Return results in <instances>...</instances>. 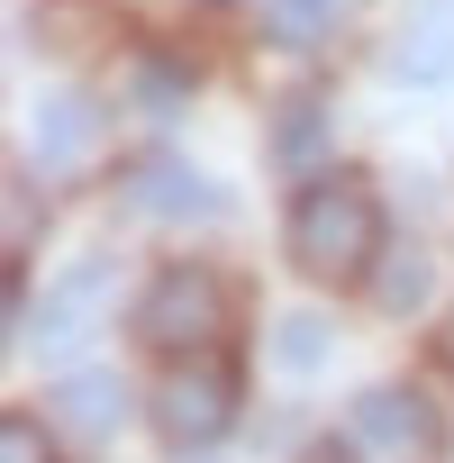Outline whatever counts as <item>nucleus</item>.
Here are the masks:
<instances>
[{
	"label": "nucleus",
	"mask_w": 454,
	"mask_h": 463,
	"mask_svg": "<svg viewBox=\"0 0 454 463\" xmlns=\"http://www.w3.org/2000/svg\"><path fill=\"white\" fill-rule=\"evenodd\" d=\"M391 73H400V82H445V73H454V10H427V19L391 46Z\"/></svg>",
	"instance_id": "10"
},
{
	"label": "nucleus",
	"mask_w": 454,
	"mask_h": 463,
	"mask_svg": "<svg viewBox=\"0 0 454 463\" xmlns=\"http://www.w3.org/2000/svg\"><path fill=\"white\" fill-rule=\"evenodd\" d=\"M46 418H55L64 436H82V445L118 436V418H128V382H118V364H73V373L46 391Z\"/></svg>",
	"instance_id": "6"
},
{
	"label": "nucleus",
	"mask_w": 454,
	"mask_h": 463,
	"mask_svg": "<svg viewBox=\"0 0 454 463\" xmlns=\"http://www.w3.org/2000/svg\"><path fill=\"white\" fill-rule=\"evenodd\" d=\"M427 282H436L427 255H391V264L373 273V300H382L391 318H418V309H427Z\"/></svg>",
	"instance_id": "13"
},
{
	"label": "nucleus",
	"mask_w": 454,
	"mask_h": 463,
	"mask_svg": "<svg viewBox=\"0 0 454 463\" xmlns=\"http://www.w3.org/2000/svg\"><path fill=\"white\" fill-rule=\"evenodd\" d=\"M100 155V100L91 91H46L37 100V164L46 173H82Z\"/></svg>",
	"instance_id": "7"
},
{
	"label": "nucleus",
	"mask_w": 454,
	"mask_h": 463,
	"mask_svg": "<svg viewBox=\"0 0 454 463\" xmlns=\"http://www.w3.org/2000/svg\"><path fill=\"white\" fill-rule=\"evenodd\" d=\"M436 364H454V318H445V327H436Z\"/></svg>",
	"instance_id": "18"
},
{
	"label": "nucleus",
	"mask_w": 454,
	"mask_h": 463,
	"mask_svg": "<svg viewBox=\"0 0 454 463\" xmlns=\"http://www.w3.org/2000/svg\"><path fill=\"white\" fill-rule=\"evenodd\" d=\"M336 19H345V0H264V28H273V37H291V46L336 37Z\"/></svg>",
	"instance_id": "12"
},
{
	"label": "nucleus",
	"mask_w": 454,
	"mask_h": 463,
	"mask_svg": "<svg viewBox=\"0 0 454 463\" xmlns=\"http://www.w3.org/2000/svg\"><path fill=\"white\" fill-rule=\"evenodd\" d=\"M118 200H128L137 218H218V191H209L200 173H182L173 155H146V164L118 182Z\"/></svg>",
	"instance_id": "8"
},
{
	"label": "nucleus",
	"mask_w": 454,
	"mask_h": 463,
	"mask_svg": "<svg viewBox=\"0 0 454 463\" xmlns=\"http://www.w3.org/2000/svg\"><path fill=\"white\" fill-rule=\"evenodd\" d=\"M264 345H273V364H282L291 382H309V373L336 364V318H318V309H282Z\"/></svg>",
	"instance_id": "9"
},
{
	"label": "nucleus",
	"mask_w": 454,
	"mask_h": 463,
	"mask_svg": "<svg viewBox=\"0 0 454 463\" xmlns=\"http://www.w3.org/2000/svg\"><path fill=\"white\" fill-rule=\"evenodd\" d=\"M28 227H37V191H28V173H10V273L28 264Z\"/></svg>",
	"instance_id": "16"
},
{
	"label": "nucleus",
	"mask_w": 454,
	"mask_h": 463,
	"mask_svg": "<svg viewBox=\"0 0 454 463\" xmlns=\"http://www.w3.org/2000/svg\"><path fill=\"white\" fill-rule=\"evenodd\" d=\"M282 246H291V273L300 282H364L373 273V255H382V200H373V182L364 173H327V182H309L300 200H291V218H282Z\"/></svg>",
	"instance_id": "1"
},
{
	"label": "nucleus",
	"mask_w": 454,
	"mask_h": 463,
	"mask_svg": "<svg viewBox=\"0 0 454 463\" xmlns=\"http://www.w3.org/2000/svg\"><path fill=\"white\" fill-rule=\"evenodd\" d=\"M109 291H118V264H109V255H73V264L46 282V309H19L10 327H19L37 354H73V345L109 318Z\"/></svg>",
	"instance_id": "4"
},
{
	"label": "nucleus",
	"mask_w": 454,
	"mask_h": 463,
	"mask_svg": "<svg viewBox=\"0 0 454 463\" xmlns=\"http://www.w3.org/2000/svg\"><path fill=\"white\" fill-rule=\"evenodd\" d=\"M345 436L364 445V454H436V400L427 391H409V382H373L355 409H345Z\"/></svg>",
	"instance_id": "5"
},
{
	"label": "nucleus",
	"mask_w": 454,
	"mask_h": 463,
	"mask_svg": "<svg viewBox=\"0 0 454 463\" xmlns=\"http://www.w3.org/2000/svg\"><path fill=\"white\" fill-rule=\"evenodd\" d=\"M300 463H364V445H345V436H318Z\"/></svg>",
	"instance_id": "17"
},
{
	"label": "nucleus",
	"mask_w": 454,
	"mask_h": 463,
	"mask_svg": "<svg viewBox=\"0 0 454 463\" xmlns=\"http://www.w3.org/2000/svg\"><path fill=\"white\" fill-rule=\"evenodd\" d=\"M273 155H282L291 173H309V164L327 155V109H318V100H291V109L273 118Z\"/></svg>",
	"instance_id": "11"
},
{
	"label": "nucleus",
	"mask_w": 454,
	"mask_h": 463,
	"mask_svg": "<svg viewBox=\"0 0 454 463\" xmlns=\"http://www.w3.org/2000/svg\"><path fill=\"white\" fill-rule=\"evenodd\" d=\"M218 327H227V282L200 264H164L137 291V345H155V354H200V345H218Z\"/></svg>",
	"instance_id": "3"
},
{
	"label": "nucleus",
	"mask_w": 454,
	"mask_h": 463,
	"mask_svg": "<svg viewBox=\"0 0 454 463\" xmlns=\"http://www.w3.org/2000/svg\"><path fill=\"white\" fill-rule=\"evenodd\" d=\"M191 91H200V73H191L182 55H137V100H146V109H182Z\"/></svg>",
	"instance_id": "14"
},
{
	"label": "nucleus",
	"mask_w": 454,
	"mask_h": 463,
	"mask_svg": "<svg viewBox=\"0 0 454 463\" xmlns=\"http://www.w3.org/2000/svg\"><path fill=\"white\" fill-rule=\"evenodd\" d=\"M155 436L173 445V454H209L227 427H237V409H246V382H237V364H218L209 345L200 354H173V373L155 382Z\"/></svg>",
	"instance_id": "2"
},
{
	"label": "nucleus",
	"mask_w": 454,
	"mask_h": 463,
	"mask_svg": "<svg viewBox=\"0 0 454 463\" xmlns=\"http://www.w3.org/2000/svg\"><path fill=\"white\" fill-rule=\"evenodd\" d=\"M55 418H37V409H10L0 418V463H55Z\"/></svg>",
	"instance_id": "15"
}]
</instances>
